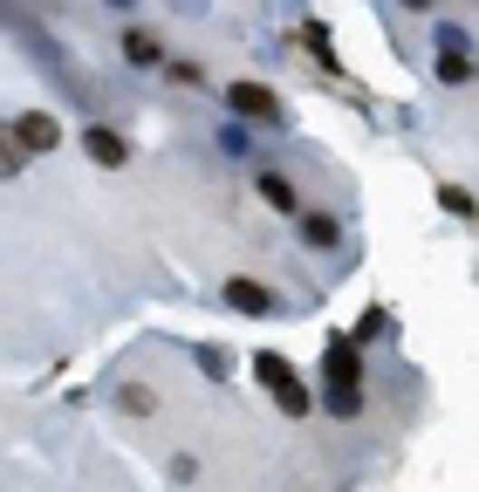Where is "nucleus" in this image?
Masks as SVG:
<instances>
[{
	"mask_svg": "<svg viewBox=\"0 0 479 492\" xmlns=\"http://www.w3.org/2000/svg\"><path fill=\"white\" fill-rule=\"evenodd\" d=\"M226 103L240 109V117H274V90H261V82H233Z\"/></svg>",
	"mask_w": 479,
	"mask_h": 492,
	"instance_id": "2",
	"label": "nucleus"
},
{
	"mask_svg": "<svg viewBox=\"0 0 479 492\" xmlns=\"http://www.w3.org/2000/svg\"><path fill=\"white\" fill-rule=\"evenodd\" d=\"M226 301L240 308V315H267V308H274V294H267L261 280H226Z\"/></svg>",
	"mask_w": 479,
	"mask_h": 492,
	"instance_id": "4",
	"label": "nucleus"
},
{
	"mask_svg": "<svg viewBox=\"0 0 479 492\" xmlns=\"http://www.w3.org/2000/svg\"><path fill=\"white\" fill-rule=\"evenodd\" d=\"M55 137H62L55 117H21L14 123V144H21V151H55Z\"/></svg>",
	"mask_w": 479,
	"mask_h": 492,
	"instance_id": "3",
	"label": "nucleus"
},
{
	"mask_svg": "<svg viewBox=\"0 0 479 492\" xmlns=\"http://www.w3.org/2000/svg\"><path fill=\"white\" fill-rule=\"evenodd\" d=\"M82 144H90V157H96V165H124V137H110V130H90Z\"/></svg>",
	"mask_w": 479,
	"mask_h": 492,
	"instance_id": "5",
	"label": "nucleus"
},
{
	"mask_svg": "<svg viewBox=\"0 0 479 492\" xmlns=\"http://www.w3.org/2000/svg\"><path fill=\"white\" fill-rule=\"evenodd\" d=\"M254 369H261V383H274V397H281V411H294V417L309 411V397H302V383H294V369H288V363H281V355H261V363H254Z\"/></svg>",
	"mask_w": 479,
	"mask_h": 492,
	"instance_id": "1",
	"label": "nucleus"
},
{
	"mask_svg": "<svg viewBox=\"0 0 479 492\" xmlns=\"http://www.w3.org/2000/svg\"><path fill=\"white\" fill-rule=\"evenodd\" d=\"M130 62H158V42H151V34H130Z\"/></svg>",
	"mask_w": 479,
	"mask_h": 492,
	"instance_id": "9",
	"label": "nucleus"
},
{
	"mask_svg": "<svg viewBox=\"0 0 479 492\" xmlns=\"http://www.w3.org/2000/svg\"><path fill=\"white\" fill-rule=\"evenodd\" d=\"M404 7H432V0H404Z\"/></svg>",
	"mask_w": 479,
	"mask_h": 492,
	"instance_id": "10",
	"label": "nucleus"
},
{
	"mask_svg": "<svg viewBox=\"0 0 479 492\" xmlns=\"http://www.w3.org/2000/svg\"><path fill=\"white\" fill-rule=\"evenodd\" d=\"M14 171H21V144L0 130V178H14Z\"/></svg>",
	"mask_w": 479,
	"mask_h": 492,
	"instance_id": "7",
	"label": "nucleus"
},
{
	"mask_svg": "<svg viewBox=\"0 0 479 492\" xmlns=\"http://www.w3.org/2000/svg\"><path fill=\"white\" fill-rule=\"evenodd\" d=\"M302 232H309V246H336V219H322V213H315Z\"/></svg>",
	"mask_w": 479,
	"mask_h": 492,
	"instance_id": "6",
	"label": "nucleus"
},
{
	"mask_svg": "<svg viewBox=\"0 0 479 492\" xmlns=\"http://www.w3.org/2000/svg\"><path fill=\"white\" fill-rule=\"evenodd\" d=\"M261 199L267 205H294V192H288V178H261Z\"/></svg>",
	"mask_w": 479,
	"mask_h": 492,
	"instance_id": "8",
	"label": "nucleus"
}]
</instances>
